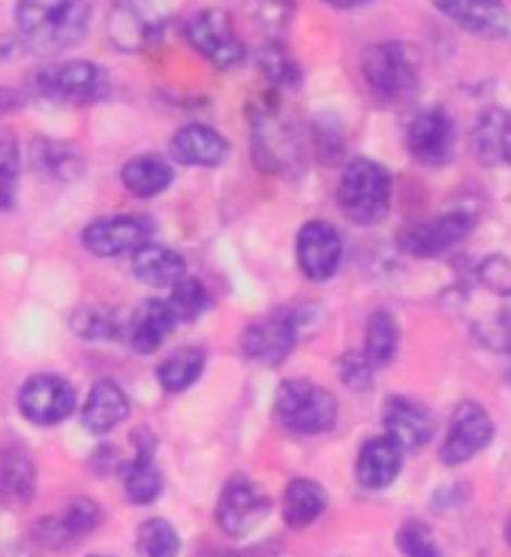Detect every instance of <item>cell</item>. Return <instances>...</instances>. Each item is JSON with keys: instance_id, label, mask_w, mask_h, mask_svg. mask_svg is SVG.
Wrapping results in <instances>:
<instances>
[{"instance_id": "ab89813d", "label": "cell", "mask_w": 511, "mask_h": 557, "mask_svg": "<svg viewBox=\"0 0 511 557\" xmlns=\"http://www.w3.org/2000/svg\"><path fill=\"white\" fill-rule=\"evenodd\" d=\"M478 281L497 293V296H511V260L502 253H490L487 260L478 265Z\"/></svg>"}, {"instance_id": "83f0119b", "label": "cell", "mask_w": 511, "mask_h": 557, "mask_svg": "<svg viewBox=\"0 0 511 557\" xmlns=\"http://www.w3.org/2000/svg\"><path fill=\"white\" fill-rule=\"evenodd\" d=\"M204 362H208V356H204L202 347H180V350H175L160 362V368H157V383L169 395L187 392L202 376Z\"/></svg>"}, {"instance_id": "ee69618b", "label": "cell", "mask_w": 511, "mask_h": 557, "mask_svg": "<svg viewBox=\"0 0 511 557\" xmlns=\"http://www.w3.org/2000/svg\"><path fill=\"white\" fill-rule=\"evenodd\" d=\"M204 557H244L238 552H229V548H214V552H208Z\"/></svg>"}, {"instance_id": "b9f144b4", "label": "cell", "mask_w": 511, "mask_h": 557, "mask_svg": "<svg viewBox=\"0 0 511 557\" xmlns=\"http://www.w3.org/2000/svg\"><path fill=\"white\" fill-rule=\"evenodd\" d=\"M25 106V94L15 91V88H7V85H0V117L3 115H13Z\"/></svg>"}, {"instance_id": "4316f807", "label": "cell", "mask_w": 511, "mask_h": 557, "mask_svg": "<svg viewBox=\"0 0 511 557\" xmlns=\"http://www.w3.org/2000/svg\"><path fill=\"white\" fill-rule=\"evenodd\" d=\"M325 506H328L325 488L320 482L301 476V480L289 482L286 492H283V521L295 531H301V528H310L313 521L320 519Z\"/></svg>"}, {"instance_id": "1f68e13d", "label": "cell", "mask_w": 511, "mask_h": 557, "mask_svg": "<svg viewBox=\"0 0 511 557\" xmlns=\"http://www.w3.org/2000/svg\"><path fill=\"white\" fill-rule=\"evenodd\" d=\"M166 301L178 323H192L211 308V296H208L204 284L199 277H190V274H184L178 284L172 286V296Z\"/></svg>"}, {"instance_id": "484cf974", "label": "cell", "mask_w": 511, "mask_h": 557, "mask_svg": "<svg viewBox=\"0 0 511 557\" xmlns=\"http://www.w3.org/2000/svg\"><path fill=\"white\" fill-rule=\"evenodd\" d=\"M172 178H175L172 163L157 154L133 157V160H127V166L121 169V184L136 199H153V196H160L163 190H169Z\"/></svg>"}, {"instance_id": "d6a6232c", "label": "cell", "mask_w": 511, "mask_h": 557, "mask_svg": "<svg viewBox=\"0 0 511 557\" xmlns=\"http://www.w3.org/2000/svg\"><path fill=\"white\" fill-rule=\"evenodd\" d=\"M180 536L166 519L141 521L136 533V555L139 557H178Z\"/></svg>"}, {"instance_id": "9c48e42d", "label": "cell", "mask_w": 511, "mask_h": 557, "mask_svg": "<svg viewBox=\"0 0 511 557\" xmlns=\"http://www.w3.org/2000/svg\"><path fill=\"white\" fill-rule=\"evenodd\" d=\"M184 37L196 52L220 70H232L247 58L244 42L232 27V18L220 10H202L184 25Z\"/></svg>"}, {"instance_id": "d590c367", "label": "cell", "mask_w": 511, "mask_h": 557, "mask_svg": "<svg viewBox=\"0 0 511 557\" xmlns=\"http://www.w3.org/2000/svg\"><path fill=\"white\" fill-rule=\"evenodd\" d=\"M73 332L85 341H109V337L121 335L115 313L105 308H82L73 317Z\"/></svg>"}, {"instance_id": "4fadbf2b", "label": "cell", "mask_w": 511, "mask_h": 557, "mask_svg": "<svg viewBox=\"0 0 511 557\" xmlns=\"http://www.w3.org/2000/svg\"><path fill=\"white\" fill-rule=\"evenodd\" d=\"M473 211H448L443 218L409 226L407 233L400 235V247L407 250L409 257L431 260V257H439V253H446L454 245H460L466 235L473 233Z\"/></svg>"}, {"instance_id": "4dcf8cb0", "label": "cell", "mask_w": 511, "mask_h": 557, "mask_svg": "<svg viewBox=\"0 0 511 557\" xmlns=\"http://www.w3.org/2000/svg\"><path fill=\"white\" fill-rule=\"evenodd\" d=\"M259 70L269 82L271 88L277 91H292L301 85V66L295 61L292 54L286 52V46L277 39H269L259 52Z\"/></svg>"}, {"instance_id": "ac0fdd59", "label": "cell", "mask_w": 511, "mask_h": 557, "mask_svg": "<svg viewBox=\"0 0 511 557\" xmlns=\"http://www.w3.org/2000/svg\"><path fill=\"white\" fill-rule=\"evenodd\" d=\"M175 323L178 320H175L166 298L145 301L139 311L129 317L127 329H124L129 350L139 352V356H151V352H157L166 344V337L175 332Z\"/></svg>"}, {"instance_id": "836d02e7", "label": "cell", "mask_w": 511, "mask_h": 557, "mask_svg": "<svg viewBox=\"0 0 511 557\" xmlns=\"http://www.w3.org/2000/svg\"><path fill=\"white\" fill-rule=\"evenodd\" d=\"M109 34L115 39L117 49H124V52H136V49H145L151 42V27H148V22H141L139 15L133 13L129 7H115L112 22H109Z\"/></svg>"}, {"instance_id": "bcb514c9", "label": "cell", "mask_w": 511, "mask_h": 557, "mask_svg": "<svg viewBox=\"0 0 511 557\" xmlns=\"http://www.w3.org/2000/svg\"><path fill=\"white\" fill-rule=\"evenodd\" d=\"M90 557H112V555H90Z\"/></svg>"}, {"instance_id": "5b68a950", "label": "cell", "mask_w": 511, "mask_h": 557, "mask_svg": "<svg viewBox=\"0 0 511 557\" xmlns=\"http://www.w3.org/2000/svg\"><path fill=\"white\" fill-rule=\"evenodd\" d=\"M361 73L379 100L395 103L419 88V54L407 42H376L361 58Z\"/></svg>"}, {"instance_id": "cb8c5ba5", "label": "cell", "mask_w": 511, "mask_h": 557, "mask_svg": "<svg viewBox=\"0 0 511 557\" xmlns=\"http://www.w3.org/2000/svg\"><path fill=\"white\" fill-rule=\"evenodd\" d=\"M473 151L485 166H509L511 163V112L487 109L473 127Z\"/></svg>"}, {"instance_id": "74e56055", "label": "cell", "mask_w": 511, "mask_h": 557, "mask_svg": "<svg viewBox=\"0 0 511 557\" xmlns=\"http://www.w3.org/2000/svg\"><path fill=\"white\" fill-rule=\"evenodd\" d=\"M295 13V0H253V15L256 22L262 25L271 39L281 34L283 27L289 25V18Z\"/></svg>"}, {"instance_id": "ffe728a7", "label": "cell", "mask_w": 511, "mask_h": 557, "mask_svg": "<svg viewBox=\"0 0 511 557\" xmlns=\"http://www.w3.org/2000/svg\"><path fill=\"white\" fill-rule=\"evenodd\" d=\"M172 157L184 166L214 169L226 163L229 143L208 124H187L172 136Z\"/></svg>"}, {"instance_id": "52a82bcc", "label": "cell", "mask_w": 511, "mask_h": 557, "mask_svg": "<svg viewBox=\"0 0 511 557\" xmlns=\"http://www.w3.org/2000/svg\"><path fill=\"white\" fill-rule=\"evenodd\" d=\"M34 88L51 103H94L105 97V73L90 61H64L39 70Z\"/></svg>"}, {"instance_id": "f546056e", "label": "cell", "mask_w": 511, "mask_h": 557, "mask_svg": "<svg viewBox=\"0 0 511 557\" xmlns=\"http://www.w3.org/2000/svg\"><path fill=\"white\" fill-rule=\"evenodd\" d=\"M397 344H400V329L388 311H373L364 325V356L373 368H385L395 362Z\"/></svg>"}, {"instance_id": "7c38bea8", "label": "cell", "mask_w": 511, "mask_h": 557, "mask_svg": "<svg viewBox=\"0 0 511 557\" xmlns=\"http://www.w3.org/2000/svg\"><path fill=\"white\" fill-rule=\"evenodd\" d=\"M153 235V223L141 214H115V218H100L85 226L82 245L88 247L94 257L112 260L124 257L148 245Z\"/></svg>"}, {"instance_id": "6da1fadb", "label": "cell", "mask_w": 511, "mask_h": 557, "mask_svg": "<svg viewBox=\"0 0 511 557\" xmlns=\"http://www.w3.org/2000/svg\"><path fill=\"white\" fill-rule=\"evenodd\" d=\"M15 25L34 54H58L78 46L90 25L85 0H18Z\"/></svg>"}, {"instance_id": "7bdbcfd3", "label": "cell", "mask_w": 511, "mask_h": 557, "mask_svg": "<svg viewBox=\"0 0 511 557\" xmlns=\"http://www.w3.org/2000/svg\"><path fill=\"white\" fill-rule=\"evenodd\" d=\"M325 3H332L337 10H358V7H364V3H371V0H325Z\"/></svg>"}, {"instance_id": "7a4b0ae2", "label": "cell", "mask_w": 511, "mask_h": 557, "mask_svg": "<svg viewBox=\"0 0 511 557\" xmlns=\"http://www.w3.org/2000/svg\"><path fill=\"white\" fill-rule=\"evenodd\" d=\"M250 133H253L256 166L269 175L298 178L304 169V145L298 131L283 115V106L274 97H262L250 106Z\"/></svg>"}, {"instance_id": "44dd1931", "label": "cell", "mask_w": 511, "mask_h": 557, "mask_svg": "<svg viewBox=\"0 0 511 557\" xmlns=\"http://www.w3.org/2000/svg\"><path fill=\"white\" fill-rule=\"evenodd\" d=\"M129 416V398L127 392L117 386L115 380H97L90 386L85 407H82V425L88 428L90 434H112L124 419Z\"/></svg>"}, {"instance_id": "f6af8a7d", "label": "cell", "mask_w": 511, "mask_h": 557, "mask_svg": "<svg viewBox=\"0 0 511 557\" xmlns=\"http://www.w3.org/2000/svg\"><path fill=\"white\" fill-rule=\"evenodd\" d=\"M506 543L511 545V516H509V521H506Z\"/></svg>"}, {"instance_id": "d6986e66", "label": "cell", "mask_w": 511, "mask_h": 557, "mask_svg": "<svg viewBox=\"0 0 511 557\" xmlns=\"http://www.w3.org/2000/svg\"><path fill=\"white\" fill-rule=\"evenodd\" d=\"M37 494V467L22 446L0 453V509H25Z\"/></svg>"}, {"instance_id": "60d3db41", "label": "cell", "mask_w": 511, "mask_h": 557, "mask_svg": "<svg viewBox=\"0 0 511 557\" xmlns=\"http://www.w3.org/2000/svg\"><path fill=\"white\" fill-rule=\"evenodd\" d=\"M15 187H18V166L0 163V211H10L13 208Z\"/></svg>"}, {"instance_id": "e0dca14e", "label": "cell", "mask_w": 511, "mask_h": 557, "mask_svg": "<svg viewBox=\"0 0 511 557\" xmlns=\"http://www.w3.org/2000/svg\"><path fill=\"white\" fill-rule=\"evenodd\" d=\"M383 425L385 434L403 449V453H415L431 443L434 437V416L424 410L422 404L412 398H388L383 407Z\"/></svg>"}, {"instance_id": "8fae6325", "label": "cell", "mask_w": 511, "mask_h": 557, "mask_svg": "<svg viewBox=\"0 0 511 557\" xmlns=\"http://www.w3.org/2000/svg\"><path fill=\"white\" fill-rule=\"evenodd\" d=\"M295 257H298V269L307 281L325 284L340 269L344 238L337 233V226H332L328 221H307L295 242Z\"/></svg>"}, {"instance_id": "3957f363", "label": "cell", "mask_w": 511, "mask_h": 557, "mask_svg": "<svg viewBox=\"0 0 511 557\" xmlns=\"http://www.w3.org/2000/svg\"><path fill=\"white\" fill-rule=\"evenodd\" d=\"M337 206L358 226L385 221L391 208V172L371 157L349 160L337 184Z\"/></svg>"}, {"instance_id": "7402d4cb", "label": "cell", "mask_w": 511, "mask_h": 557, "mask_svg": "<svg viewBox=\"0 0 511 557\" xmlns=\"http://www.w3.org/2000/svg\"><path fill=\"white\" fill-rule=\"evenodd\" d=\"M400 467H403V449L388 434H379V437H371L361 446L356 461V476L364 488L379 492V488H388L397 480Z\"/></svg>"}, {"instance_id": "2e32d148", "label": "cell", "mask_w": 511, "mask_h": 557, "mask_svg": "<svg viewBox=\"0 0 511 557\" xmlns=\"http://www.w3.org/2000/svg\"><path fill=\"white\" fill-rule=\"evenodd\" d=\"M436 10L475 37H509L511 15L502 0H434Z\"/></svg>"}, {"instance_id": "ba28073f", "label": "cell", "mask_w": 511, "mask_h": 557, "mask_svg": "<svg viewBox=\"0 0 511 557\" xmlns=\"http://www.w3.org/2000/svg\"><path fill=\"white\" fill-rule=\"evenodd\" d=\"M269 492L250 476H232L217 500V524L226 536H247L269 519Z\"/></svg>"}, {"instance_id": "f35d334b", "label": "cell", "mask_w": 511, "mask_h": 557, "mask_svg": "<svg viewBox=\"0 0 511 557\" xmlns=\"http://www.w3.org/2000/svg\"><path fill=\"white\" fill-rule=\"evenodd\" d=\"M337 371L352 392H367L373 386V364L367 362L364 352H344V359L337 362Z\"/></svg>"}, {"instance_id": "8992f818", "label": "cell", "mask_w": 511, "mask_h": 557, "mask_svg": "<svg viewBox=\"0 0 511 557\" xmlns=\"http://www.w3.org/2000/svg\"><path fill=\"white\" fill-rule=\"evenodd\" d=\"M298 329H301L298 313L289 311V308H281V311L265 313V317H259L253 323L244 325L238 344H241V352L250 362L265 364V368H277L295 350Z\"/></svg>"}, {"instance_id": "8d00e7d4", "label": "cell", "mask_w": 511, "mask_h": 557, "mask_svg": "<svg viewBox=\"0 0 511 557\" xmlns=\"http://www.w3.org/2000/svg\"><path fill=\"white\" fill-rule=\"evenodd\" d=\"M397 548L403 557H443L439 545H436L434 533L424 521H407L400 531H397Z\"/></svg>"}, {"instance_id": "9a60e30c", "label": "cell", "mask_w": 511, "mask_h": 557, "mask_svg": "<svg viewBox=\"0 0 511 557\" xmlns=\"http://www.w3.org/2000/svg\"><path fill=\"white\" fill-rule=\"evenodd\" d=\"M409 154L424 166H443L454 148V124L443 106H431L409 121L407 131Z\"/></svg>"}, {"instance_id": "f1b7e54d", "label": "cell", "mask_w": 511, "mask_h": 557, "mask_svg": "<svg viewBox=\"0 0 511 557\" xmlns=\"http://www.w3.org/2000/svg\"><path fill=\"white\" fill-rule=\"evenodd\" d=\"M30 160H34L37 172L49 175L54 182H73L85 172V160L76 148L64 143H51V139H37L30 145Z\"/></svg>"}, {"instance_id": "5bb4252c", "label": "cell", "mask_w": 511, "mask_h": 557, "mask_svg": "<svg viewBox=\"0 0 511 557\" xmlns=\"http://www.w3.org/2000/svg\"><path fill=\"white\" fill-rule=\"evenodd\" d=\"M490 441H494V422H490L485 407L475 401H463L454 410V419H451L448 437L443 443V449H439V458L448 467L466 465Z\"/></svg>"}, {"instance_id": "30bf717a", "label": "cell", "mask_w": 511, "mask_h": 557, "mask_svg": "<svg viewBox=\"0 0 511 557\" xmlns=\"http://www.w3.org/2000/svg\"><path fill=\"white\" fill-rule=\"evenodd\" d=\"M18 413L30 425L54 428L76 413V389L58 374H37L18 389Z\"/></svg>"}, {"instance_id": "e575fe53", "label": "cell", "mask_w": 511, "mask_h": 557, "mask_svg": "<svg viewBox=\"0 0 511 557\" xmlns=\"http://www.w3.org/2000/svg\"><path fill=\"white\" fill-rule=\"evenodd\" d=\"M102 521V509L97 500H90V497H73L70 504H66V512L61 516V524H64L66 536H70V543H76L82 536H88V533L97 531V524Z\"/></svg>"}, {"instance_id": "d4e9b609", "label": "cell", "mask_w": 511, "mask_h": 557, "mask_svg": "<svg viewBox=\"0 0 511 557\" xmlns=\"http://www.w3.org/2000/svg\"><path fill=\"white\" fill-rule=\"evenodd\" d=\"M133 274L139 277L141 284L172 289L187 274V262H184L178 250L148 242L139 250H133Z\"/></svg>"}, {"instance_id": "603a6c76", "label": "cell", "mask_w": 511, "mask_h": 557, "mask_svg": "<svg viewBox=\"0 0 511 557\" xmlns=\"http://www.w3.org/2000/svg\"><path fill=\"white\" fill-rule=\"evenodd\" d=\"M163 492V473L153 461V437L136 434V455L124 465V494L129 504L148 506Z\"/></svg>"}, {"instance_id": "277c9868", "label": "cell", "mask_w": 511, "mask_h": 557, "mask_svg": "<svg viewBox=\"0 0 511 557\" xmlns=\"http://www.w3.org/2000/svg\"><path fill=\"white\" fill-rule=\"evenodd\" d=\"M337 413H340L337 398L325 386H316L310 380H286L274 398V416L281 419V425L304 437L332 431Z\"/></svg>"}]
</instances>
